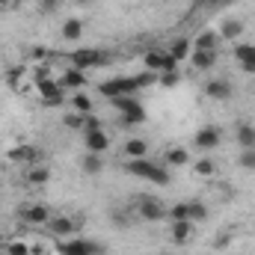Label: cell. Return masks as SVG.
<instances>
[{
  "label": "cell",
  "instance_id": "cell-22",
  "mask_svg": "<svg viewBox=\"0 0 255 255\" xmlns=\"http://www.w3.org/2000/svg\"><path fill=\"white\" fill-rule=\"evenodd\" d=\"M163 160H166V166H184V163L190 160V151L181 148V145H175V148H169V151L163 154Z\"/></svg>",
  "mask_w": 255,
  "mask_h": 255
},
{
  "label": "cell",
  "instance_id": "cell-15",
  "mask_svg": "<svg viewBox=\"0 0 255 255\" xmlns=\"http://www.w3.org/2000/svg\"><path fill=\"white\" fill-rule=\"evenodd\" d=\"M80 169H83L86 175H98V172H104V154L83 151V157H80Z\"/></svg>",
  "mask_w": 255,
  "mask_h": 255
},
{
  "label": "cell",
  "instance_id": "cell-21",
  "mask_svg": "<svg viewBox=\"0 0 255 255\" xmlns=\"http://www.w3.org/2000/svg\"><path fill=\"white\" fill-rule=\"evenodd\" d=\"M190 232H193L190 220H178V223H172V229H169V235H172V241H175V244H187Z\"/></svg>",
  "mask_w": 255,
  "mask_h": 255
},
{
  "label": "cell",
  "instance_id": "cell-10",
  "mask_svg": "<svg viewBox=\"0 0 255 255\" xmlns=\"http://www.w3.org/2000/svg\"><path fill=\"white\" fill-rule=\"evenodd\" d=\"M232 92H235V89H232L229 80H208V83H205V95L214 98V101H229Z\"/></svg>",
  "mask_w": 255,
  "mask_h": 255
},
{
  "label": "cell",
  "instance_id": "cell-17",
  "mask_svg": "<svg viewBox=\"0 0 255 255\" xmlns=\"http://www.w3.org/2000/svg\"><path fill=\"white\" fill-rule=\"evenodd\" d=\"M235 57H238V63L247 74H255V45H238Z\"/></svg>",
  "mask_w": 255,
  "mask_h": 255
},
{
  "label": "cell",
  "instance_id": "cell-38",
  "mask_svg": "<svg viewBox=\"0 0 255 255\" xmlns=\"http://www.w3.org/2000/svg\"><path fill=\"white\" fill-rule=\"evenodd\" d=\"M45 54H48V51H45V48H33V51H30V57H36V60H42V57H45Z\"/></svg>",
  "mask_w": 255,
  "mask_h": 255
},
{
  "label": "cell",
  "instance_id": "cell-39",
  "mask_svg": "<svg viewBox=\"0 0 255 255\" xmlns=\"http://www.w3.org/2000/svg\"><path fill=\"white\" fill-rule=\"evenodd\" d=\"M9 3H12V0H0V9H3V6H9Z\"/></svg>",
  "mask_w": 255,
  "mask_h": 255
},
{
  "label": "cell",
  "instance_id": "cell-14",
  "mask_svg": "<svg viewBox=\"0 0 255 255\" xmlns=\"http://www.w3.org/2000/svg\"><path fill=\"white\" fill-rule=\"evenodd\" d=\"M244 33H247V24H244L241 18H229V21L220 24V39H232V42H235V39H241Z\"/></svg>",
  "mask_w": 255,
  "mask_h": 255
},
{
  "label": "cell",
  "instance_id": "cell-3",
  "mask_svg": "<svg viewBox=\"0 0 255 255\" xmlns=\"http://www.w3.org/2000/svg\"><path fill=\"white\" fill-rule=\"evenodd\" d=\"M68 63H71V68H80V71H86V68H95V65L107 63V54H101V51H92V48H80V51L68 54Z\"/></svg>",
  "mask_w": 255,
  "mask_h": 255
},
{
  "label": "cell",
  "instance_id": "cell-20",
  "mask_svg": "<svg viewBox=\"0 0 255 255\" xmlns=\"http://www.w3.org/2000/svg\"><path fill=\"white\" fill-rule=\"evenodd\" d=\"M190 63H193V68H199V71H208V68L217 65V51H193Z\"/></svg>",
  "mask_w": 255,
  "mask_h": 255
},
{
  "label": "cell",
  "instance_id": "cell-12",
  "mask_svg": "<svg viewBox=\"0 0 255 255\" xmlns=\"http://www.w3.org/2000/svg\"><path fill=\"white\" fill-rule=\"evenodd\" d=\"M21 220L30 223V226H39V223H48L51 220V211L45 205H24L21 208Z\"/></svg>",
  "mask_w": 255,
  "mask_h": 255
},
{
  "label": "cell",
  "instance_id": "cell-36",
  "mask_svg": "<svg viewBox=\"0 0 255 255\" xmlns=\"http://www.w3.org/2000/svg\"><path fill=\"white\" fill-rule=\"evenodd\" d=\"M241 166L244 169H255V148H244L241 151Z\"/></svg>",
  "mask_w": 255,
  "mask_h": 255
},
{
  "label": "cell",
  "instance_id": "cell-24",
  "mask_svg": "<svg viewBox=\"0 0 255 255\" xmlns=\"http://www.w3.org/2000/svg\"><path fill=\"white\" fill-rule=\"evenodd\" d=\"M193 54V45L187 39H178V42H172V48H169V57L175 60V63H181V60H187Z\"/></svg>",
  "mask_w": 255,
  "mask_h": 255
},
{
  "label": "cell",
  "instance_id": "cell-25",
  "mask_svg": "<svg viewBox=\"0 0 255 255\" xmlns=\"http://www.w3.org/2000/svg\"><path fill=\"white\" fill-rule=\"evenodd\" d=\"M63 36L68 42H77V39L83 36V21H80V18H68L63 24Z\"/></svg>",
  "mask_w": 255,
  "mask_h": 255
},
{
  "label": "cell",
  "instance_id": "cell-11",
  "mask_svg": "<svg viewBox=\"0 0 255 255\" xmlns=\"http://www.w3.org/2000/svg\"><path fill=\"white\" fill-rule=\"evenodd\" d=\"M83 142H86V151H95V154H104L110 148V136L104 130H89L83 133Z\"/></svg>",
  "mask_w": 255,
  "mask_h": 255
},
{
  "label": "cell",
  "instance_id": "cell-13",
  "mask_svg": "<svg viewBox=\"0 0 255 255\" xmlns=\"http://www.w3.org/2000/svg\"><path fill=\"white\" fill-rule=\"evenodd\" d=\"M60 86L63 89H74V92H80L83 86H86V71H80V68H65L63 77H60Z\"/></svg>",
  "mask_w": 255,
  "mask_h": 255
},
{
  "label": "cell",
  "instance_id": "cell-35",
  "mask_svg": "<svg viewBox=\"0 0 255 255\" xmlns=\"http://www.w3.org/2000/svg\"><path fill=\"white\" fill-rule=\"evenodd\" d=\"M193 169H196V175H205V178H208V175H214V163H211V160H205V157H202V160H196V166H193Z\"/></svg>",
  "mask_w": 255,
  "mask_h": 255
},
{
  "label": "cell",
  "instance_id": "cell-26",
  "mask_svg": "<svg viewBox=\"0 0 255 255\" xmlns=\"http://www.w3.org/2000/svg\"><path fill=\"white\" fill-rule=\"evenodd\" d=\"M235 136H238L241 148H255V128L253 125H238Z\"/></svg>",
  "mask_w": 255,
  "mask_h": 255
},
{
  "label": "cell",
  "instance_id": "cell-30",
  "mask_svg": "<svg viewBox=\"0 0 255 255\" xmlns=\"http://www.w3.org/2000/svg\"><path fill=\"white\" fill-rule=\"evenodd\" d=\"M157 83H160V86H178V83H181V71H178V68L160 71V74H157Z\"/></svg>",
  "mask_w": 255,
  "mask_h": 255
},
{
  "label": "cell",
  "instance_id": "cell-2",
  "mask_svg": "<svg viewBox=\"0 0 255 255\" xmlns=\"http://www.w3.org/2000/svg\"><path fill=\"white\" fill-rule=\"evenodd\" d=\"M136 92L139 89H136V80L133 77H113V80H104L101 83V95L107 101H113L119 95H136Z\"/></svg>",
  "mask_w": 255,
  "mask_h": 255
},
{
  "label": "cell",
  "instance_id": "cell-27",
  "mask_svg": "<svg viewBox=\"0 0 255 255\" xmlns=\"http://www.w3.org/2000/svg\"><path fill=\"white\" fill-rule=\"evenodd\" d=\"M119 116H122V125H142V122H145V110H142V104L130 107V110L119 113Z\"/></svg>",
  "mask_w": 255,
  "mask_h": 255
},
{
  "label": "cell",
  "instance_id": "cell-23",
  "mask_svg": "<svg viewBox=\"0 0 255 255\" xmlns=\"http://www.w3.org/2000/svg\"><path fill=\"white\" fill-rule=\"evenodd\" d=\"M68 104H71V110H74V113H83V116H89V113H92V98H89L86 92H74V98H71Z\"/></svg>",
  "mask_w": 255,
  "mask_h": 255
},
{
  "label": "cell",
  "instance_id": "cell-16",
  "mask_svg": "<svg viewBox=\"0 0 255 255\" xmlns=\"http://www.w3.org/2000/svg\"><path fill=\"white\" fill-rule=\"evenodd\" d=\"M48 229H51V235H57V238H68V235H74L77 223L68 220V217H51V220H48Z\"/></svg>",
  "mask_w": 255,
  "mask_h": 255
},
{
  "label": "cell",
  "instance_id": "cell-1",
  "mask_svg": "<svg viewBox=\"0 0 255 255\" xmlns=\"http://www.w3.org/2000/svg\"><path fill=\"white\" fill-rule=\"evenodd\" d=\"M125 169L130 172V175L145 178V181H154V184H160V187H166V184H169V172H166V166H160V163H154V160H148V157L128 160Z\"/></svg>",
  "mask_w": 255,
  "mask_h": 255
},
{
  "label": "cell",
  "instance_id": "cell-34",
  "mask_svg": "<svg viewBox=\"0 0 255 255\" xmlns=\"http://www.w3.org/2000/svg\"><path fill=\"white\" fill-rule=\"evenodd\" d=\"M83 113H68L65 116V128H71V130H83Z\"/></svg>",
  "mask_w": 255,
  "mask_h": 255
},
{
  "label": "cell",
  "instance_id": "cell-29",
  "mask_svg": "<svg viewBox=\"0 0 255 255\" xmlns=\"http://www.w3.org/2000/svg\"><path fill=\"white\" fill-rule=\"evenodd\" d=\"M48 178H51V169L48 166H30V175H27L30 184H45Z\"/></svg>",
  "mask_w": 255,
  "mask_h": 255
},
{
  "label": "cell",
  "instance_id": "cell-5",
  "mask_svg": "<svg viewBox=\"0 0 255 255\" xmlns=\"http://www.w3.org/2000/svg\"><path fill=\"white\" fill-rule=\"evenodd\" d=\"M60 255H104V247L95 241H65L60 244Z\"/></svg>",
  "mask_w": 255,
  "mask_h": 255
},
{
  "label": "cell",
  "instance_id": "cell-28",
  "mask_svg": "<svg viewBox=\"0 0 255 255\" xmlns=\"http://www.w3.org/2000/svg\"><path fill=\"white\" fill-rule=\"evenodd\" d=\"M205 217H208V208L202 202H187V220L190 223H202Z\"/></svg>",
  "mask_w": 255,
  "mask_h": 255
},
{
  "label": "cell",
  "instance_id": "cell-19",
  "mask_svg": "<svg viewBox=\"0 0 255 255\" xmlns=\"http://www.w3.org/2000/svg\"><path fill=\"white\" fill-rule=\"evenodd\" d=\"M125 157L128 160H139V157H148V142L145 139H139V136H133V139H125Z\"/></svg>",
  "mask_w": 255,
  "mask_h": 255
},
{
  "label": "cell",
  "instance_id": "cell-37",
  "mask_svg": "<svg viewBox=\"0 0 255 255\" xmlns=\"http://www.w3.org/2000/svg\"><path fill=\"white\" fill-rule=\"evenodd\" d=\"M57 9V0H42V12H54Z\"/></svg>",
  "mask_w": 255,
  "mask_h": 255
},
{
  "label": "cell",
  "instance_id": "cell-40",
  "mask_svg": "<svg viewBox=\"0 0 255 255\" xmlns=\"http://www.w3.org/2000/svg\"><path fill=\"white\" fill-rule=\"evenodd\" d=\"M77 3H86V0H77Z\"/></svg>",
  "mask_w": 255,
  "mask_h": 255
},
{
  "label": "cell",
  "instance_id": "cell-33",
  "mask_svg": "<svg viewBox=\"0 0 255 255\" xmlns=\"http://www.w3.org/2000/svg\"><path fill=\"white\" fill-rule=\"evenodd\" d=\"M133 80H136V89H145V86L157 83V74H154V71H142V74H136Z\"/></svg>",
  "mask_w": 255,
  "mask_h": 255
},
{
  "label": "cell",
  "instance_id": "cell-4",
  "mask_svg": "<svg viewBox=\"0 0 255 255\" xmlns=\"http://www.w3.org/2000/svg\"><path fill=\"white\" fill-rule=\"evenodd\" d=\"M36 89H39V95H42V101H45L48 107H57V104H63V86H60V80L39 77V80H36Z\"/></svg>",
  "mask_w": 255,
  "mask_h": 255
},
{
  "label": "cell",
  "instance_id": "cell-18",
  "mask_svg": "<svg viewBox=\"0 0 255 255\" xmlns=\"http://www.w3.org/2000/svg\"><path fill=\"white\" fill-rule=\"evenodd\" d=\"M217 45H220V33L217 30H202L193 42V51H217Z\"/></svg>",
  "mask_w": 255,
  "mask_h": 255
},
{
  "label": "cell",
  "instance_id": "cell-32",
  "mask_svg": "<svg viewBox=\"0 0 255 255\" xmlns=\"http://www.w3.org/2000/svg\"><path fill=\"white\" fill-rule=\"evenodd\" d=\"M166 214H169V220H172V223H178V220H187V202H178V205H172Z\"/></svg>",
  "mask_w": 255,
  "mask_h": 255
},
{
  "label": "cell",
  "instance_id": "cell-6",
  "mask_svg": "<svg viewBox=\"0 0 255 255\" xmlns=\"http://www.w3.org/2000/svg\"><path fill=\"white\" fill-rule=\"evenodd\" d=\"M193 142H196V148L211 151V148H217V145L223 142V133H220V128H217V125H205V128H199V130H196Z\"/></svg>",
  "mask_w": 255,
  "mask_h": 255
},
{
  "label": "cell",
  "instance_id": "cell-9",
  "mask_svg": "<svg viewBox=\"0 0 255 255\" xmlns=\"http://www.w3.org/2000/svg\"><path fill=\"white\" fill-rule=\"evenodd\" d=\"M139 217H142V220L157 223V220H163V217H166V208H163L157 199H151V196H139Z\"/></svg>",
  "mask_w": 255,
  "mask_h": 255
},
{
  "label": "cell",
  "instance_id": "cell-8",
  "mask_svg": "<svg viewBox=\"0 0 255 255\" xmlns=\"http://www.w3.org/2000/svg\"><path fill=\"white\" fill-rule=\"evenodd\" d=\"M6 157L15 160V163H30V166H36L39 157H42V151H39L36 145H15V148L6 151Z\"/></svg>",
  "mask_w": 255,
  "mask_h": 255
},
{
  "label": "cell",
  "instance_id": "cell-31",
  "mask_svg": "<svg viewBox=\"0 0 255 255\" xmlns=\"http://www.w3.org/2000/svg\"><path fill=\"white\" fill-rule=\"evenodd\" d=\"M3 250H6V255H33V250L24 241H9V244H3Z\"/></svg>",
  "mask_w": 255,
  "mask_h": 255
},
{
  "label": "cell",
  "instance_id": "cell-7",
  "mask_svg": "<svg viewBox=\"0 0 255 255\" xmlns=\"http://www.w3.org/2000/svg\"><path fill=\"white\" fill-rule=\"evenodd\" d=\"M172 68H178V63L169 57V51H166V54H163V51H148V54H145V71L160 74V71H172Z\"/></svg>",
  "mask_w": 255,
  "mask_h": 255
}]
</instances>
